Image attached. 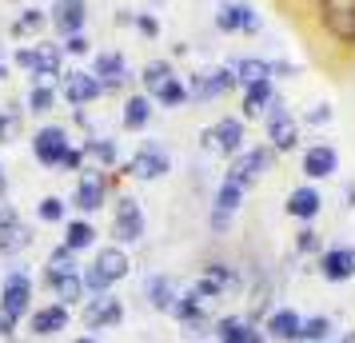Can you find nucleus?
I'll return each instance as SVG.
<instances>
[{"mask_svg": "<svg viewBox=\"0 0 355 343\" xmlns=\"http://www.w3.org/2000/svg\"><path fill=\"white\" fill-rule=\"evenodd\" d=\"M17 68H24L28 76H36V84H49L56 76H64V49L60 44H28L17 49Z\"/></svg>", "mask_w": 355, "mask_h": 343, "instance_id": "nucleus-1", "label": "nucleus"}, {"mask_svg": "<svg viewBox=\"0 0 355 343\" xmlns=\"http://www.w3.org/2000/svg\"><path fill=\"white\" fill-rule=\"evenodd\" d=\"M323 33L343 49H355V0H315Z\"/></svg>", "mask_w": 355, "mask_h": 343, "instance_id": "nucleus-2", "label": "nucleus"}, {"mask_svg": "<svg viewBox=\"0 0 355 343\" xmlns=\"http://www.w3.org/2000/svg\"><path fill=\"white\" fill-rule=\"evenodd\" d=\"M272 164H275V148L272 144H256L252 152L243 148L240 156L232 160V168H227V180H236L240 188H252L263 172H272Z\"/></svg>", "mask_w": 355, "mask_h": 343, "instance_id": "nucleus-3", "label": "nucleus"}, {"mask_svg": "<svg viewBox=\"0 0 355 343\" xmlns=\"http://www.w3.org/2000/svg\"><path fill=\"white\" fill-rule=\"evenodd\" d=\"M243 144H248V132H243V120L240 116H220L208 132H204V148L220 152V156H240Z\"/></svg>", "mask_w": 355, "mask_h": 343, "instance_id": "nucleus-4", "label": "nucleus"}, {"mask_svg": "<svg viewBox=\"0 0 355 343\" xmlns=\"http://www.w3.org/2000/svg\"><path fill=\"white\" fill-rule=\"evenodd\" d=\"M232 88H240V76H236V68H208V72H196L192 80H188V100H200V104H208V100L227 96Z\"/></svg>", "mask_w": 355, "mask_h": 343, "instance_id": "nucleus-5", "label": "nucleus"}, {"mask_svg": "<svg viewBox=\"0 0 355 343\" xmlns=\"http://www.w3.org/2000/svg\"><path fill=\"white\" fill-rule=\"evenodd\" d=\"M263 120H268V140H272L275 152H291V148L300 144V124H295L291 108H288V104H284L279 96H275L272 104H268Z\"/></svg>", "mask_w": 355, "mask_h": 343, "instance_id": "nucleus-6", "label": "nucleus"}, {"mask_svg": "<svg viewBox=\"0 0 355 343\" xmlns=\"http://www.w3.org/2000/svg\"><path fill=\"white\" fill-rule=\"evenodd\" d=\"M124 172H128L132 180L152 184V180H160V176L172 172V156H168V148H160V144H140L136 156L124 164Z\"/></svg>", "mask_w": 355, "mask_h": 343, "instance_id": "nucleus-7", "label": "nucleus"}, {"mask_svg": "<svg viewBox=\"0 0 355 343\" xmlns=\"http://www.w3.org/2000/svg\"><path fill=\"white\" fill-rule=\"evenodd\" d=\"M28 244H33V231L20 220V212L12 204H0V256L17 260L20 252H28Z\"/></svg>", "mask_w": 355, "mask_h": 343, "instance_id": "nucleus-8", "label": "nucleus"}, {"mask_svg": "<svg viewBox=\"0 0 355 343\" xmlns=\"http://www.w3.org/2000/svg\"><path fill=\"white\" fill-rule=\"evenodd\" d=\"M84 327L88 331H108V327H120L124 324V304L116 299L112 292H104V295H88L84 299Z\"/></svg>", "mask_w": 355, "mask_h": 343, "instance_id": "nucleus-9", "label": "nucleus"}, {"mask_svg": "<svg viewBox=\"0 0 355 343\" xmlns=\"http://www.w3.org/2000/svg\"><path fill=\"white\" fill-rule=\"evenodd\" d=\"M104 200H108V176L100 168H84L80 180H76V192H72V208L84 216H92L104 208Z\"/></svg>", "mask_w": 355, "mask_h": 343, "instance_id": "nucleus-10", "label": "nucleus"}, {"mask_svg": "<svg viewBox=\"0 0 355 343\" xmlns=\"http://www.w3.org/2000/svg\"><path fill=\"white\" fill-rule=\"evenodd\" d=\"M68 148H72V140H68L64 124H44V128L33 136V156H36V164H44V168H60Z\"/></svg>", "mask_w": 355, "mask_h": 343, "instance_id": "nucleus-11", "label": "nucleus"}, {"mask_svg": "<svg viewBox=\"0 0 355 343\" xmlns=\"http://www.w3.org/2000/svg\"><path fill=\"white\" fill-rule=\"evenodd\" d=\"M112 236L124 244H136L144 240V212H140V200L132 196H120L116 200V212H112Z\"/></svg>", "mask_w": 355, "mask_h": 343, "instance_id": "nucleus-12", "label": "nucleus"}, {"mask_svg": "<svg viewBox=\"0 0 355 343\" xmlns=\"http://www.w3.org/2000/svg\"><path fill=\"white\" fill-rule=\"evenodd\" d=\"M0 308H8L17 319L33 315V279L28 272H8L0 283Z\"/></svg>", "mask_w": 355, "mask_h": 343, "instance_id": "nucleus-13", "label": "nucleus"}, {"mask_svg": "<svg viewBox=\"0 0 355 343\" xmlns=\"http://www.w3.org/2000/svg\"><path fill=\"white\" fill-rule=\"evenodd\" d=\"M49 20H52V28L60 33V40L84 33V24H88V0H52Z\"/></svg>", "mask_w": 355, "mask_h": 343, "instance_id": "nucleus-14", "label": "nucleus"}, {"mask_svg": "<svg viewBox=\"0 0 355 343\" xmlns=\"http://www.w3.org/2000/svg\"><path fill=\"white\" fill-rule=\"evenodd\" d=\"M60 96H64L68 104L84 108V104H92V100L104 96V84H100L92 72H84V68H72V72H64V80H60Z\"/></svg>", "mask_w": 355, "mask_h": 343, "instance_id": "nucleus-15", "label": "nucleus"}, {"mask_svg": "<svg viewBox=\"0 0 355 343\" xmlns=\"http://www.w3.org/2000/svg\"><path fill=\"white\" fill-rule=\"evenodd\" d=\"M88 267H92V272H96V276L112 288V283H120V279L132 272V260H128V252H124L120 244H104L96 256H92V263H88Z\"/></svg>", "mask_w": 355, "mask_h": 343, "instance_id": "nucleus-16", "label": "nucleus"}, {"mask_svg": "<svg viewBox=\"0 0 355 343\" xmlns=\"http://www.w3.org/2000/svg\"><path fill=\"white\" fill-rule=\"evenodd\" d=\"M44 283L52 288V295L64 304V308H76L88 299V288H84L80 272H60V267H44Z\"/></svg>", "mask_w": 355, "mask_h": 343, "instance_id": "nucleus-17", "label": "nucleus"}, {"mask_svg": "<svg viewBox=\"0 0 355 343\" xmlns=\"http://www.w3.org/2000/svg\"><path fill=\"white\" fill-rule=\"evenodd\" d=\"M320 276L327 283H347L355 276V247L339 244V247H323L320 252Z\"/></svg>", "mask_w": 355, "mask_h": 343, "instance_id": "nucleus-18", "label": "nucleus"}, {"mask_svg": "<svg viewBox=\"0 0 355 343\" xmlns=\"http://www.w3.org/2000/svg\"><path fill=\"white\" fill-rule=\"evenodd\" d=\"M92 76L104 84V92H120L128 80V60L124 52H96L92 56Z\"/></svg>", "mask_w": 355, "mask_h": 343, "instance_id": "nucleus-19", "label": "nucleus"}, {"mask_svg": "<svg viewBox=\"0 0 355 343\" xmlns=\"http://www.w3.org/2000/svg\"><path fill=\"white\" fill-rule=\"evenodd\" d=\"M323 208V196L315 184H300V188H291L288 200H284V212L291 216V220H304V224H311L315 216H320Z\"/></svg>", "mask_w": 355, "mask_h": 343, "instance_id": "nucleus-20", "label": "nucleus"}, {"mask_svg": "<svg viewBox=\"0 0 355 343\" xmlns=\"http://www.w3.org/2000/svg\"><path fill=\"white\" fill-rule=\"evenodd\" d=\"M263 331H268V340L300 343V331H304V315H300L295 308H275V311H268V319H263Z\"/></svg>", "mask_w": 355, "mask_h": 343, "instance_id": "nucleus-21", "label": "nucleus"}, {"mask_svg": "<svg viewBox=\"0 0 355 343\" xmlns=\"http://www.w3.org/2000/svg\"><path fill=\"white\" fill-rule=\"evenodd\" d=\"M28 327H33V335H60L68 327V308L56 299V304H44V308H33V315H28Z\"/></svg>", "mask_w": 355, "mask_h": 343, "instance_id": "nucleus-22", "label": "nucleus"}, {"mask_svg": "<svg viewBox=\"0 0 355 343\" xmlns=\"http://www.w3.org/2000/svg\"><path fill=\"white\" fill-rule=\"evenodd\" d=\"M339 168V152L331 144H311L304 152V176L307 180H327Z\"/></svg>", "mask_w": 355, "mask_h": 343, "instance_id": "nucleus-23", "label": "nucleus"}, {"mask_svg": "<svg viewBox=\"0 0 355 343\" xmlns=\"http://www.w3.org/2000/svg\"><path fill=\"white\" fill-rule=\"evenodd\" d=\"M176 295H180V288H176V279L168 276V272H152V276L144 279V299L156 311H172Z\"/></svg>", "mask_w": 355, "mask_h": 343, "instance_id": "nucleus-24", "label": "nucleus"}, {"mask_svg": "<svg viewBox=\"0 0 355 343\" xmlns=\"http://www.w3.org/2000/svg\"><path fill=\"white\" fill-rule=\"evenodd\" d=\"M152 112H156V100L148 96V92H136V96L124 100V128L128 132H144L148 128V120H152Z\"/></svg>", "mask_w": 355, "mask_h": 343, "instance_id": "nucleus-25", "label": "nucleus"}, {"mask_svg": "<svg viewBox=\"0 0 355 343\" xmlns=\"http://www.w3.org/2000/svg\"><path fill=\"white\" fill-rule=\"evenodd\" d=\"M272 100H275L272 80L248 84V88H243V116H248V120H256V116H263V112H268V104H272Z\"/></svg>", "mask_w": 355, "mask_h": 343, "instance_id": "nucleus-26", "label": "nucleus"}, {"mask_svg": "<svg viewBox=\"0 0 355 343\" xmlns=\"http://www.w3.org/2000/svg\"><path fill=\"white\" fill-rule=\"evenodd\" d=\"M64 244L72 252H88V247L96 244V228H92V220L80 216V220H64Z\"/></svg>", "mask_w": 355, "mask_h": 343, "instance_id": "nucleus-27", "label": "nucleus"}, {"mask_svg": "<svg viewBox=\"0 0 355 343\" xmlns=\"http://www.w3.org/2000/svg\"><path fill=\"white\" fill-rule=\"evenodd\" d=\"M243 196H248V188H240L236 180H220V188H216V200H211V208L216 212H227V216H236L240 212V204H243Z\"/></svg>", "mask_w": 355, "mask_h": 343, "instance_id": "nucleus-28", "label": "nucleus"}, {"mask_svg": "<svg viewBox=\"0 0 355 343\" xmlns=\"http://www.w3.org/2000/svg\"><path fill=\"white\" fill-rule=\"evenodd\" d=\"M84 156H92V164H100V168H112V164L120 160V148H116V140H108V136H88V140H84Z\"/></svg>", "mask_w": 355, "mask_h": 343, "instance_id": "nucleus-29", "label": "nucleus"}, {"mask_svg": "<svg viewBox=\"0 0 355 343\" xmlns=\"http://www.w3.org/2000/svg\"><path fill=\"white\" fill-rule=\"evenodd\" d=\"M172 76H176V72H172V60H148L144 72H140V84H144L148 96H156L164 84L172 80Z\"/></svg>", "mask_w": 355, "mask_h": 343, "instance_id": "nucleus-30", "label": "nucleus"}, {"mask_svg": "<svg viewBox=\"0 0 355 343\" xmlns=\"http://www.w3.org/2000/svg\"><path fill=\"white\" fill-rule=\"evenodd\" d=\"M236 76L240 84H259V80H272V60H259V56H243L240 64H236Z\"/></svg>", "mask_w": 355, "mask_h": 343, "instance_id": "nucleus-31", "label": "nucleus"}, {"mask_svg": "<svg viewBox=\"0 0 355 343\" xmlns=\"http://www.w3.org/2000/svg\"><path fill=\"white\" fill-rule=\"evenodd\" d=\"M168 315H176V324H188V319H200L204 315V299H200V292H180L176 304H172V311Z\"/></svg>", "mask_w": 355, "mask_h": 343, "instance_id": "nucleus-32", "label": "nucleus"}, {"mask_svg": "<svg viewBox=\"0 0 355 343\" xmlns=\"http://www.w3.org/2000/svg\"><path fill=\"white\" fill-rule=\"evenodd\" d=\"M331 315H307L304 319V331H300V343H331Z\"/></svg>", "mask_w": 355, "mask_h": 343, "instance_id": "nucleus-33", "label": "nucleus"}, {"mask_svg": "<svg viewBox=\"0 0 355 343\" xmlns=\"http://www.w3.org/2000/svg\"><path fill=\"white\" fill-rule=\"evenodd\" d=\"M152 100H156L160 108H180V104H188V84L180 80V76H172Z\"/></svg>", "mask_w": 355, "mask_h": 343, "instance_id": "nucleus-34", "label": "nucleus"}, {"mask_svg": "<svg viewBox=\"0 0 355 343\" xmlns=\"http://www.w3.org/2000/svg\"><path fill=\"white\" fill-rule=\"evenodd\" d=\"M52 108H56V88H52V84H33V88H28V112L44 116V112H52Z\"/></svg>", "mask_w": 355, "mask_h": 343, "instance_id": "nucleus-35", "label": "nucleus"}, {"mask_svg": "<svg viewBox=\"0 0 355 343\" xmlns=\"http://www.w3.org/2000/svg\"><path fill=\"white\" fill-rule=\"evenodd\" d=\"M243 324H248L243 315H220V319L211 324V340L216 343H236V335L243 331Z\"/></svg>", "mask_w": 355, "mask_h": 343, "instance_id": "nucleus-36", "label": "nucleus"}, {"mask_svg": "<svg viewBox=\"0 0 355 343\" xmlns=\"http://www.w3.org/2000/svg\"><path fill=\"white\" fill-rule=\"evenodd\" d=\"M36 216H40L44 224H64V220H68V200H60V196H44L40 204H36Z\"/></svg>", "mask_w": 355, "mask_h": 343, "instance_id": "nucleus-37", "label": "nucleus"}, {"mask_svg": "<svg viewBox=\"0 0 355 343\" xmlns=\"http://www.w3.org/2000/svg\"><path fill=\"white\" fill-rule=\"evenodd\" d=\"M44 24H49V12H44V8H24V12L17 17V24H12V33L28 36V33H40Z\"/></svg>", "mask_w": 355, "mask_h": 343, "instance_id": "nucleus-38", "label": "nucleus"}, {"mask_svg": "<svg viewBox=\"0 0 355 343\" xmlns=\"http://www.w3.org/2000/svg\"><path fill=\"white\" fill-rule=\"evenodd\" d=\"M295 252H300V256H320V252H323L320 231H315V228H300V231H295Z\"/></svg>", "mask_w": 355, "mask_h": 343, "instance_id": "nucleus-39", "label": "nucleus"}, {"mask_svg": "<svg viewBox=\"0 0 355 343\" xmlns=\"http://www.w3.org/2000/svg\"><path fill=\"white\" fill-rule=\"evenodd\" d=\"M49 267H60V272H80V267H76V252H72L64 240L49 252Z\"/></svg>", "mask_w": 355, "mask_h": 343, "instance_id": "nucleus-40", "label": "nucleus"}, {"mask_svg": "<svg viewBox=\"0 0 355 343\" xmlns=\"http://www.w3.org/2000/svg\"><path fill=\"white\" fill-rule=\"evenodd\" d=\"M216 28H220V33H240V4H220Z\"/></svg>", "mask_w": 355, "mask_h": 343, "instance_id": "nucleus-41", "label": "nucleus"}, {"mask_svg": "<svg viewBox=\"0 0 355 343\" xmlns=\"http://www.w3.org/2000/svg\"><path fill=\"white\" fill-rule=\"evenodd\" d=\"M60 49H64V56H88L92 44H88V36H84V33H76V36H64V44H60Z\"/></svg>", "mask_w": 355, "mask_h": 343, "instance_id": "nucleus-42", "label": "nucleus"}, {"mask_svg": "<svg viewBox=\"0 0 355 343\" xmlns=\"http://www.w3.org/2000/svg\"><path fill=\"white\" fill-rule=\"evenodd\" d=\"M136 28H140V36L156 40V36H160V20L152 17V12H136Z\"/></svg>", "mask_w": 355, "mask_h": 343, "instance_id": "nucleus-43", "label": "nucleus"}, {"mask_svg": "<svg viewBox=\"0 0 355 343\" xmlns=\"http://www.w3.org/2000/svg\"><path fill=\"white\" fill-rule=\"evenodd\" d=\"M17 128H20L17 112H4V108H0V144H8V140L17 136Z\"/></svg>", "mask_w": 355, "mask_h": 343, "instance_id": "nucleus-44", "label": "nucleus"}, {"mask_svg": "<svg viewBox=\"0 0 355 343\" xmlns=\"http://www.w3.org/2000/svg\"><path fill=\"white\" fill-rule=\"evenodd\" d=\"M240 33H259V17H256V8L252 4H240Z\"/></svg>", "mask_w": 355, "mask_h": 343, "instance_id": "nucleus-45", "label": "nucleus"}, {"mask_svg": "<svg viewBox=\"0 0 355 343\" xmlns=\"http://www.w3.org/2000/svg\"><path fill=\"white\" fill-rule=\"evenodd\" d=\"M60 168H64V172H84V148H68L64 152V160H60Z\"/></svg>", "mask_w": 355, "mask_h": 343, "instance_id": "nucleus-46", "label": "nucleus"}, {"mask_svg": "<svg viewBox=\"0 0 355 343\" xmlns=\"http://www.w3.org/2000/svg\"><path fill=\"white\" fill-rule=\"evenodd\" d=\"M236 343H268V331H263V327H256L252 319H248V324H243V331L236 335Z\"/></svg>", "mask_w": 355, "mask_h": 343, "instance_id": "nucleus-47", "label": "nucleus"}, {"mask_svg": "<svg viewBox=\"0 0 355 343\" xmlns=\"http://www.w3.org/2000/svg\"><path fill=\"white\" fill-rule=\"evenodd\" d=\"M17 315H12V311L8 308H0V340H8V335H12V331H17Z\"/></svg>", "mask_w": 355, "mask_h": 343, "instance_id": "nucleus-48", "label": "nucleus"}, {"mask_svg": "<svg viewBox=\"0 0 355 343\" xmlns=\"http://www.w3.org/2000/svg\"><path fill=\"white\" fill-rule=\"evenodd\" d=\"M295 72H300V68L291 64V60H272V80H275V76H284V80H288V76H295Z\"/></svg>", "mask_w": 355, "mask_h": 343, "instance_id": "nucleus-49", "label": "nucleus"}, {"mask_svg": "<svg viewBox=\"0 0 355 343\" xmlns=\"http://www.w3.org/2000/svg\"><path fill=\"white\" fill-rule=\"evenodd\" d=\"M208 224H211V231H227V228H232V216H227V212H216V208H211Z\"/></svg>", "mask_w": 355, "mask_h": 343, "instance_id": "nucleus-50", "label": "nucleus"}, {"mask_svg": "<svg viewBox=\"0 0 355 343\" xmlns=\"http://www.w3.org/2000/svg\"><path fill=\"white\" fill-rule=\"evenodd\" d=\"M327 120H331V108H327V104H320V108L307 112V124H311V128H315V124H327Z\"/></svg>", "mask_w": 355, "mask_h": 343, "instance_id": "nucleus-51", "label": "nucleus"}, {"mask_svg": "<svg viewBox=\"0 0 355 343\" xmlns=\"http://www.w3.org/2000/svg\"><path fill=\"white\" fill-rule=\"evenodd\" d=\"M343 208H355V180L343 188Z\"/></svg>", "mask_w": 355, "mask_h": 343, "instance_id": "nucleus-52", "label": "nucleus"}, {"mask_svg": "<svg viewBox=\"0 0 355 343\" xmlns=\"http://www.w3.org/2000/svg\"><path fill=\"white\" fill-rule=\"evenodd\" d=\"M116 24H120V28H128V24H136V12H116Z\"/></svg>", "mask_w": 355, "mask_h": 343, "instance_id": "nucleus-53", "label": "nucleus"}, {"mask_svg": "<svg viewBox=\"0 0 355 343\" xmlns=\"http://www.w3.org/2000/svg\"><path fill=\"white\" fill-rule=\"evenodd\" d=\"M4 196H8V176H4V164H0V204H4Z\"/></svg>", "mask_w": 355, "mask_h": 343, "instance_id": "nucleus-54", "label": "nucleus"}, {"mask_svg": "<svg viewBox=\"0 0 355 343\" xmlns=\"http://www.w3.org/2000/svg\"><path fill=\"white\" fill-rule=\"evenodd\" d=\"M72 343H96V340H92V335H80V340H72Z\"/></svg>", "mask_w": 355, "mask_h": 343, "instance_id": "nucleus-55", "label": "nucleus"}, {"mask_svg": "<svg viewBox=\"0 0 355 343\" xmlns=\"http://www.w3.org/2000/svg\"><path fill=\"white\" fill-rule=\"evenodd\" d=\"M4 72H8V68H4V60H0V80H4Z\"/></svg>", "mask_w": 355, "mask_h": 343, "instance_id": "nucleus-56", "label": "nucleus"}]
</instances>
